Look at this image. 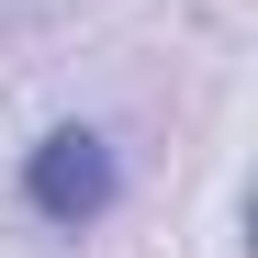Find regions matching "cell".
<instances>
[{"instance_id": "cell-1", "label": "cell", "mask_w": 258, "mask_h": 258, "mask_svg": "<svg viewBox=\"0 0 258 258\" xmlns=\"http://www.w3.org/2000/svg\"><path fill=\"white\" fill-rule=\"evenodd\" d=\"M112 202H123V157H112L101 123H56V135H34V146H23V213H34V225L90 236Z\"/></svg>"}]
</instances>
